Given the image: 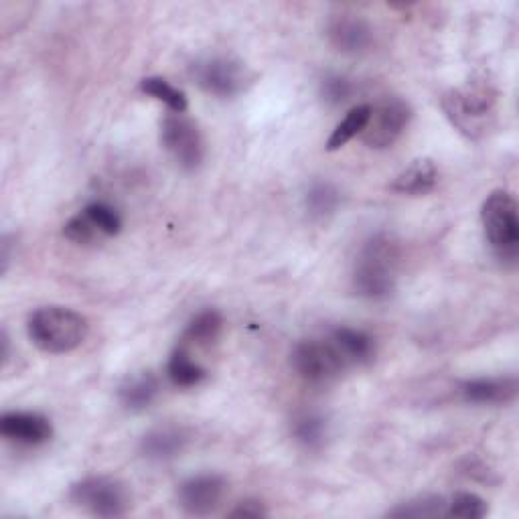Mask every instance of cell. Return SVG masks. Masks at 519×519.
I'll use <instances>...</instances> for the list:
<instances>
[{
    "mask_svg": "<svg viewBox=\"0 0 519 519\" xmlns=\"http://www.w3.org/2000/svg\"><path fill=\"white\" fill-rule=\"evenodd\" d=\"M189 444V432L183 426H157L151 432H146L142 442H140V451L148 461H171L181 457V453L187 449Z\"/></svg>",
    "mask_w": 519,
    "mask_h": 519,
    "instance_id": "cell-12",
    "label": "cell"
},
{
    "mask_svg": "<svg viewBox=\"0 0 519 519\" xmlns=\"http://www.w3.org/2000/svg\"><path fill=\"white\" fill-rule=\"evenodd\" d=\"M447 503L440 497H430V499H420V501H410L406 505L396 507L390 511L392 517H436V515H447Z\"/></svg>",
    "mask_w": 519,
    "mask_h": 519,
    "instance_id": "cell-27",
    "label": "cell"
},
{
    "mask_svg": "<svg viewBox=\"0 0 519 519\" xmlns=\"http://www.w3.org/2000/svg\"><path fill=\"white\" fill-rule=\"evenodd\" d=\"M140 90L148 96H153L155 100L163 102L169 106L171 112L175 114H185L187 112V96L177 90L175 86H171L167 80L163 78H146L140 82Z\"/></svg>",
    "mask_w": 519,
    "mask_h": 519,
    "instance_id": "cell-22",
    "label": "cell"
},
{
    "mask_svg": "<svg viewBox=\"0 0 519 519\" xmlns=\"http://www.w3.org/2000/svg\"><path fill=\"white\" fill-rule=\"evenodd\" d=\"M0 434L25 447H37L53 436V426L45 416L35 412H9L0 418Z\"/></svg>",
    "mask_w": 519,
    "mask_h": 519,
    "instance_id": "cell-11",
    "label": "cell"
},
{
    "mask_svg": "<svg viewBox=\"0 0 519 519\" xmlns=\"http://www.w3.org/2000/svg\"><path fill=\"white\" fill-rule=\"evenodd\" d=\"M329 39L343 53H361L372 45V27L361 17L339 15L329 23Z\"/></svg>",
    "mask_w": 519,
    "mask_h": 519,
    "instance_id": "cell-13",
    "label": "cell"
},
{
    "mask_svg": "<svg viewBox=\"0 0 519 519\" xmlns=\"http://www.w3.org/2000/svg\"><path fill=\"white\" fill-rule=\"evenodd\" d=\"M481 219L489 244L501 260H513L517 256L519 244V217L517 203L507 191H493L483 207Z\"/></svg>",
    "mask_w": 519,
    "mask_h": 519,
    "instance_id": "cell-4",
    "label": "cell"
},
{
    "mask_svg": "<svg viewBox=\"0 0 519 519\" xmlns=\"http://www.w3.org/2000/svg\"><path fill=\"white\" fill-rule=\"evenodd\" d=\"M157 396H159V380L148 372L128 378L118 390V398L122 406L130 412H142L146 408H151Z\"/></svg>",
    "mask_w": 519,
    "mask_h": 519,
    "instance_id": "cell-17",
    "label": "cell"
},
{
    "mask_svg": "<svg viewBox=\"0 0 519 519\" xmlns=\"http://www.w3.org/2000/svg\"><path fill=\"white\" fill-rule=\"evenodd\" d=\"M290 365L305 382L315 386H323L337 380L349 367L331 339L301 341L290 353Z\"/></svg>",
    "mask_w": 519,
    "mask_h": 519,
    "instance_id": "cell-5",
    "label": "cell"
},
{
    "mask_svg": "<svg viewBox=\"0 0 519 519\" xmlns=\"http://www.w3.org/2000/svg\"><path fill=\"white\" fill-rule=\"evenodd\" d=\"M84 213L88 215V219L92 221V224L100 230V234L104 238H112V236H118L120 230H122V219L118 215V211L114 207H110L108 203H102V201H96V203H90Z\"/></svg>",
    "mask_w": 519,
    "mask_h": 519,
    "instance_id": "cell-23",
    "label": "cell"
},
{
    "mask_svg": "<svg viewBox=\"0 0 519 519\" xmlns=\"http://www.w3.org/2000/svg\"><path fill=\"white\" fill-rule=\"evenodd\" d=\"M31 341L45 353H69L78 349L90 331L86 317L65 307H43L29 317Z\"/></svg>",
    "mask_w": 519,
    "mask_h": 519,
    "instance_id": "cell-1",
    "label": "cell"
},
{
    "mask_svg": "<svg viewBox=\"0 0 519 519\" xmlns=\"http://www.w3.org/2000/svg\"><path fill=\"white\" fill-rule=\"evenodd\" d=\"M163 146L185 171H195L205 157V146L197 124L185 114H169L161 130Z\"/></svg>",
    "mask_w": 519,
    "mask_h": 519,
    "instance_id": "cell-9",
    "label": "cell"
},
{
    "mask_svg": "<svg viewBox=\"0 0 519 519\" xmlns=\"http://www.w3.org/2000/svg\"><path fill=\"white\" fill-rule=\"evenodd\" d=\"M410 118L412 110L402 98H384L378 106L372 108V114H369V120L361 132V140L369 148L382 151V148L392 146L404 134Z\"/></svg>",
    "mask_w": 519,
    "mask_h": 519,
    "instance_id": "cell-8",
    "label": "cell"
},
{
    "mask_svg": "<svg viewBox=\"0 0 519 519\" xmlns=\"http://www.w3.org/2000/svg\"><path fill=\"white\" fill-rule=\"evenodd\" d=\"M226 493V481L219 475H197L181 483L177 499L185 513L189 515H209L213 513Z\"/></svg>",
    "mask_w": 519,
    "mask_h": 519,
    "instance_id": "cell-10",
    "label": "cell"
},
{
    "mask_svg": "<svg viewBox=\"0 0 519 519\" xmlns=\"http://www.w3.org/2000/svg\"><path fill=\"white\" fill-rule=\"evenodd\" d=\"M497 90L485 76L473 78L463 88L451 90L442 98V108L451 122L469 138H477L487 130V120L493 116Z\"/></svg>",
    "mask_w": 519,
    "mask_h": 519,
    "instance_id": "cell-3",
    "label": "cell"
},
{
    "mask_svg": "<svg viewBox=\"0 0 519 519\" xmlns=\"http://www.w3.org/2000/svg\"><path fill=\"white\" fill-rule=\"evenodd\" d=\"M292 434L305 449L317 451L327 440V420L317 412H303L294 418Z\"/></svg>",
    "mask_w": 519,
    "mask_h": 519,
    "instance_id": "cell-19",
    "label": "cell"
},
{
    "mask_svg": "<svg viewBox=\"0 0 519 519\" xmlns=\"http://www.w3.org/2000/svg\"><path fill=\"white\" fill-rule=\"evenodd\" d=\"M461 394L473 404H507L517 394L515 378H483L463 384Z\"/></svg>",
    "mask_w": 519,
    "mask_h": 519,
    "instance_id": "cell-14",
    "label": "cell"
},
{
    "mask_svg": "<svg viewBox=\"0 0 519 519\" xmlns=\"http://www.w3.org/2000/svg\"><path fill=\"white\" fill-rule=\"evenodd\" d=\"M195 80L211 96L232 98L244 92L254 76L246 63L234 57L217 55L195 65Z\"/></svg>",
    "mask_w": 519,
    "mask_h": 519,
    "instance_id": "cell-7",
    "label": "cell"
},
{
    "mask_svg": "<svg viewBox=\"0 0 519 519\" xmlns=\"http://www.w3.org/2000/svg\"><path fill=\"white\" fill-rule=\"evenodd\" d=\"M221 329H224V317H221L217 311L209 309L193 317V321L185 331V341L195 343L199 347H207L219 339Z\"/></svg>",
    "mask_w": 519,
    "mask_h": 519,
    "instance_id": "cell-20",
    "label": "cell"
},
{
    "mask_svg": "<svg viewBox=\"0 0 519 519\" xmlns=\"http://www.w3.org/2000/svg\"><path fill=\"white\" fill-rule=\"evenodd\" d=\"M337 203H339V193L329 183H317L307 195V207L315 217H325L333 213L337 209Z\"/></svg>",
    "mask_w": 519,
    "mask_h": 519,
    "instance_id": "cell-26",
    "label": "cell"
},
{
    "mask_svg": "<svg viewBox=\"0 0 519 519\" xmlns=\"http://www.w3.org/2000/svg\"><path fill=\"white\" fill-rule=\"evenodd\" d=\"M447 515L461 517V519H479L485 517L489 507L485 499L475 493H457L451 503H447Z\"/></svg>",
    "mask_w": 519,
    "mask_h": 519,
    "instance_id": "cell-25",
    "label": "cell"
},
{
    "mask_svg": "<svg viewBox=\"0 0 519 519\" xmlns=\"http://www.w3.org/2000/svg\"><path fill=\"white\" fill-rule=\"evenodd\" d=\"M438 183V169L430 159H418L406 167L392 183V189L402 195H426Z\"/></svg>",
    "mask_w": 519,
    "mask_h": 519,
    "instance_id": "cell-16",
    "label": "cell"
},
{
    "mask_svg": "<svg viewBox=\"0 0 519 519\" xmlns=\"http://www.w3.org/2000/svg\"><path fill=\"white\" fill-rule=\"evenodd\" d=\"M331 341L343 355L347 365H363L372 361L376 355V343L367 333L351 327L335 329L331 335Z\"/></svg>",
    "mask_w": 519,
    "mask_h": 519,
    "instance_id": "cell-15",
    "label": "cell"
},
{
    "mask_svg": "<svg viewBox=\"0 0 519 519\" xmlns=\"http://www.w3.org/2000/svg\"><path fill=\"white\" fill-rule=\"evenodd\" d=\"M369 114H372V106H367V104L355 106L353 110H349V114L333 130V134L327 142V151H339V148L345 146L351 138L361 134L369 120Z\"/></svg>",
    "mask_w": 519,
    "mask_h": 519,
    "instance_id": "cell-21",
    "label": "cell"
},
{
    "mask_svg": "<svg viewBox=\"0 0 519 519\" xmlns=\"http://www.w3.org/2000/svg\"><path fill=\"white\" fill-rule=\"evenodd\" d=\"M266 513L268 511L264 509V505L260 501H252V499L238 503V507L230 511L232 517H262Z\"/></svg>",
    "mask_w": 519,
    "mask_h": 519,
    "instance_id": "cell-29",
    "label": "cell"
},
{
    "mask_svg": "<svg viewBox=\"0 0 519 519\" xmlns=\"http://www.w3.org/2000/svg\"><path fill=\"white\" fill-rule=\"evenodd\" d=\"M69 497L96 517H122L132 505L128 487L112 477H88L71 487Z\"/></svg>",
    "mask_w": 519,
    "mask_h": 519,
    "instance_id": "cell-6",
    "label": "cell"
},
{
    "mask_svg": "<svg viewBox=\"0 0 519 519\" xmlns=\"http://www.w3.org/2000/svg\"><path fill=\"white\" fill-rule=\"evenodd\" d=\"M63 236L78 246H94L104 238L84 211L67 221V224L63 226Z\"/></svg>",
    "mask_w": 519,
    "mask_h": 519,
    "instance_id": "cell-24",
    "label": "cell"
},
{
    "mask_svg": "<svg viewBox=\"0 0 519 519\" xmlns=\"http://www.w3.org/2000/svg\"><path fill=\"white\" fill-rule=\"evenodd\" d=\"M167 374L171 378V382L179 388H193L199 386L205 380V369L191 357V353L187 351L185 345L177 347L175 353L169 359L167 365Z\"/></svg>",
    "mask_w": 519,
    "mask_h": 519,
    "instance_id": "cell-18",
    "label": "cell"
},
{
    "mask_svg": "<svg viewBox=\"0 0 519 519\" xmlns=\"http://www.w3.org/2000/svg\"><path fill=\"white\" fill-rule=\"evenodd\" d=\"M398 270V248L386 236H376L369 240L357 262L353 272V286L359 296L365 299L380 301L392 294L396 284Z\"/></svg>",
    "mask_w": 519,
    "mask_h": 519,
    "instance_id": "cell-2",
    "label": "cell"
},
{
    "mask_svg": "<svg viewBox=\"0 0 519 519\" xmlns=\"http://www.w3.org/2000/svg\"><path fill=\"white\" fill-rule=\"evenodd\" d=\"M323 92H325V100H329V102H333V104H341V102H345V100L349 98L351 88H349L347 80H343V78H331V80L325 82Z\"/></svg>",
    "mask_w": 519,
    "mask_h": 519,
    "instance_id": "cell-28",
    "label": "cell"
}]
</instances>
